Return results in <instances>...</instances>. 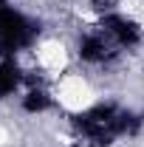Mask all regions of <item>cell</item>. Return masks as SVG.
I'll return each mask as SVG.
<instances>
[{
	"label": "cell",
	"mask_w": 144,
	"mask_h": 147,
	"mask_svg": "<svg viewBox=\"0 0 144 147\" xmlns=\"http://www.w3.org/2000/svg\"><path fill=\"white\" fill-rule=\"evenodd\" d=\"M99 28H102V31H105V34H108L110 40L122 48V51H133V48H139L141 40H144L141 26H139L133 17H124V14H119V11L102 14Z\"/></svg>",
	"instance_id": "1"
},
{
	"label": "cell",
	"mask_w": 144,
	"mask_h": 147,
	"mask_svg": "<svg viewBox=\"0 0 144 147\" xmlns=\"http://www.w3.org/2000/svg\"><path fill=\"white\" fill-rule=\"evenodd\" d=\"M51 108H54V96H51V91H48L42 82L26 85V91L20 96V110H23V113H28V116H42V113H48Z\"/></svg>",
	"instance_id": "2"
}]
</instances>
